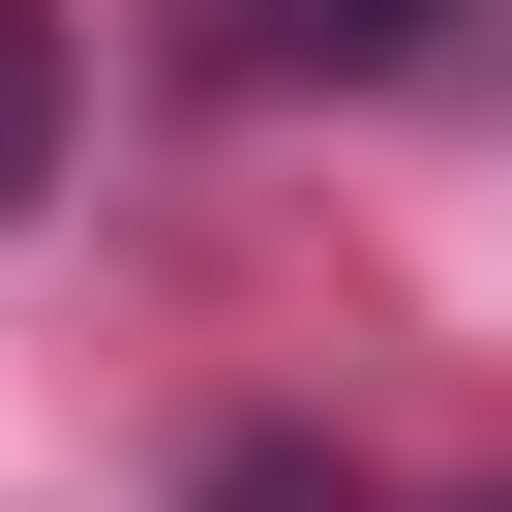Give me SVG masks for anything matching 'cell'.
Returning <instances> with one entry per match:
<instances>
[{
    "instance_id": "obj_2",
    "label": "cell",
    "mask_w": 512,
    "mask_h": 512,
    "mask_svg": "<svg viewBox=\"0 0 512 512\" xmlns=\"http://www.w3.org/2000/svg\"><path fill=\"white\" fill-rule=\"evenodd\" d=\"M31 181H61V31L0 0V211H31Z\"/></svg>"
},
{
    "instance_id": "obj_1",
    "label": "cell",
    "mask_w": 512,
    "mask_h": 512,
    "mask_svg": "<svg viewBox=\"0 0 512 512\" xmlns=\"http://www.w3.org/2000/svg\"><path fill=\"white\" fill-rule=\"evenodd\" d=\"M422 31H452V0H181V61H211V91H392Z\"/></svg>"
}]
</instances>
